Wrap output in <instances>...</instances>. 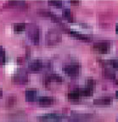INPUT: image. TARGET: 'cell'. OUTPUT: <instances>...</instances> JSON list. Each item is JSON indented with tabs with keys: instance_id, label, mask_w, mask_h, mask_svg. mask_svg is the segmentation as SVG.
Returning <instances> with one entry per match:
<instances>
[{
	"instance_id": "obj_1",
	"label": "cell",
	"mask_w": 118,
	"mask_h": 122,
	"mask_svg": "<svg viewBox=\"0 0 118 122\" xmlns=\"http://www.w3.org/2000/svg\"><path fill=\"white\" fill-rule=\"evenodd\" d=\"M61 39H62V36H61V33L59 30L57 29H50L48 31L47 35H46V43L48 45L53 46L56 45L59 42H60Z\"/></svg>"
},
{
	"instance_id": "obj_2",
	"label": "cell",
	"mask_w": 118,
	"mask_h": 122,
	"mask_svg": "<svg viewBox=\"0 0 118 122\" xmlns=\"http://www.w3.org/2000/svg\"><path fill=\"white\" fill-rule=\"evenodd\" d=\"M51 67V64L48 61H43V60H32L31 61L28 65V68L32 72H37L40 71L42 70H48Z\"/></svg>"
},
{
	"instance_id": "obj_3",
	"label": "cell",
	"mask_w": 118,
	"mask_h": 122,
	"mask_svg": "<svg viewBox=\"0 0 118 122\" xmlns=\"http://www.w3.org/2000/svg\"><path fill=\"white\" fill-rule=\"evenodd\" d=\"M37 120L38 122H60L62 116L56 113H48L39 115Z\"/></svg>"
},
{
	"instance_id": "obj_4",
	"label": "cell",
	"mask_w": 118,
	"mask_h": 122,
	"mask_svg": "<svg viewBox=\"0 0 118 122\" xmlns=\"http://www.w3.org/2000/svg\"><path fill=\"white\" fill-rule=\"evenodd\" d=\"M12 81L17 85H25L28 82V75L24 70H20L13 76Z\"/></svg>"
},
{
	"instance_id": "obj_5",
	"label": "cell",
	"mask_w": 118,
	"mask_h": 122,
	"mask_svg": "<svg viewBox=\"0 0 118 122\" xmlns=\"http://www.w3.org/2000/svg\"><path fill=\"white\" fill-rule=\"evenodd\" d=\"M93 116L90 114H78L72 113L70 115V122H89L93 120Z\"/></svg>"
},
{
	"instance_id": "obj_6",
	"label": "cell",
	"mask_w": 118,
	"mask_h": 122,
	"mask_svg": "<svg viewBox=\"0 0 118 122\" xmlns=\"http://www.w3.org/2000/svg\"><path fill=\"white\" fill-rule=\"evenodd\" d=\"M27 34L30 40L34 44L39 43V29L35 24H30L27 30Z\"/></svg>"
},
{
	"instance_id": "obj_7",
	"label": "cell",
	"mask_w": 118,
	"mask_h": 122,
	"mask_svg": "<svg viewBox=\"0 0 118 122\" xmlns=\"http://www.w3.org/2000/svg\"><path fill=\"white\" fill-rule=\"evenodd\" d=\"M63 71L69 76H76L80 71V66L78 64L76 63L68 64L63 67Z\"/></svg>"
},
{
	"instance_id": "obj_8",
	"label": "cell",
	"mask_w": 118,
	"mask_h": 122,
	"mask_svg": "<svg viewBox=\"0 0 118 122\" xmlns=\"http://www.w3.org/2000/svg\"><path fill=\"white\" fill-rule=\"evenodd\" d=\"M111 48V43L107 41H100L96 43L93 44V49L94 51L97 52L101 54H105L109 51Z\"/></svg>"
},
{
	"instance_id": "obj_9",
	"label": "cell",
	"mask_w": 118,
	"mask_h": 122,
	"mask_svg": "<svg viewBox=\"0 0 118 122\" xmlns=\"http://www.w3.org/2000/svg\"><path fill=\"white\" fill-rule=\"evenodd\" d=\"M51 81L55 82V83H59L60 84L61 82L63 81V79L59 75L57 74H51V75H48L45 79V83L46 85H49L51 83Z\"/></svg>"
},
{
	"instance_id": "obj_10",
	"label": "cell",
	"mask_w": 118,
	"mask_h": 122,
	"mask_svg": "<svg viewBox=\"0 0 118 122\" xmlns=\"http://www.w3.org/2000/svg\"><path fill=\"white\" fill-rule=\"evenodd\" d=\"M113 102L112 97H100V98H97L93 100V103L95 105H100V106H105V105H110Z\"/></svg>"
},
{
	"instance_id": "obj_11",
	"label": "cell",
	"mask_w": 118,
	"mask_h": 122,
	"mask_svg": "<svg viewBox=\"0 0 118 122\" xmlns=\"http://www.w3.org/2000/svg\"><path fill=\"white\" fill-rule=\"evenodd\" d=\"M69 34L70 35L73 37L76 38L78 40H82V41H85V42H88V41L91 40V37L88 36V35L82 34L81 32H78V31H75V30H68Z\"/></svg>"
},
{
	"instance_id": "obj_12",
	"label": "cell",
	"mask_w": 118,
	"mask_h": 122,
	"mask_svg": "<svg viewBox=\"0 0 118 122\" xmlns=\"http://www.w3.org/2000/svg\"><path fill=\"white\" fill-rule=\"evenodd\" d=\"M38 103H39V105L43 107L50 106L54 103V98L52 97H47V96L42 97L38 100Z\"/></svg>"
},
{
	"instance_id": "obj_13",
	"label": "cell",
	"mask_w": 118,
	"mask_h": 122,
	"mask_svg": "<svg viewBox=\"0 0 118 122\" xmlns=\"http://www.w3.org/2000/svg\"><path fill=\"white\" fill-rule=\"evenodd\" d=\"M26 100L27 102H34L37 97V91L34 89H29L26 91Z\"/></svg>"
},
{
	"instance_id": "obj_14",
	"label": "cell",
	"mask_w": 118,
	"mask_h": 122,
	"mask_svg": "<svg viewBox=\"0 0 118 122\" xmlns=\"http://www.w3.org/2000/svg\"><path fill=\"white\" fill-rule=\"evenodd\" d=\"M7 5L9 7L13 8H26L27 7V4L23 1H10L7 3Z\"/></svg>"
},
{
	"instance_id": "obj_15",
	"label": "cell",
	"mask_w": 118,
	"mask_h": 122,
	"mask_svg": "<svg viewBox=\"0 0 118 122\" xmlns=\"http://www.w3.org/2000/svg\"><path fill=\"white\" fill-rule=\"evenodd\" d=\"M78 92H79V94L80 96H82V97H90V96L93 95V89L89 87H85V88H81V89H77Z\"/></svg>"
},
{
	"instance_id": "obj_16",
	"label": "cell",
	"mask_w": 118,
	"mask_h": 122,
	"mask_svg": "<svg viewBox=\"0 0 118 122\" xmlns=\"http://www.w3.org/2000/svg\"><path fill=\"white\" fill-rule=\"evenodd\" d=\"M80 94H79V92H78L77 89L76 90H73L71 91L70 92H69L68 94V98L71 101H76L78 99L80 98Z\"/></svg>"
},
{
	"instance_id": "obj_17",
	"label": "cell",
	"mask_w": 118,
	"mask_h": 122,
	"mask_svg": "<svg viewBox=\"0 0 118 122\" xmlns=\"http://www.w3.org/2000/svg\"><path fill=\"white\" fill-rule=\"evenodd\" d=\"M63 17L65 18L66 20L70 21V22H73V15L71 14V11L69 9H64V10H63Z\"/></svg>"
},
{
	"instance_id": "obj_18",
	"label": "cell",
	"mask_w": 118,
	"mask_h": 122,
	"mask_svg": "<svg viewBox=\"0 0 118 122\" xmlns=\"http://www.w3.org/2000/svg\"><path fill=\"white\" fill-rule=\"evenodd\" d=\"M38 14L40 16H44V17H50L51 18L52 16L54 15V14L52 13L50 10H43V9H41V10H38Z\"/></svg>"
},
{
	"instance_id": "obj_19",
	"label": "cell",
	"mask_w": 118,
	"mask_h": 122,
	"mask_svg": "<svg viewBox=\"0 0 118 122\" xmlns=\"http://www.w3.org/2000/svg\"><path fill=\"white\" fill-rule=\"evenodd\" d=\"M26 29V24L25 23H17L14 25V30L16 32H21Z\"/></svg>"
},
{
	"instance_id": "obj_20",
	"label": "cell",
	"mask_w": 118,
	"mask_h": 122,
	"mask_svg": "<svg viewBox=\"0 0 118 122\" xmlns=\"http://www.w3.org/2000/svg\"><path fill=\"white\" fill-rule=\"evenodd\" d=\"M16 103V97L15 96H10L6 100V106L7 107H12Z\"/></svg>"
},
{
	"instance_id": "obj_21",
	"label": "cell",
	"mask_w": 118,
	"mask_h": 122,
	"mask_svg": "<svg viewBox=\"0 0 118 122\" xmlns=\"http://www.w3.org/2000/svg\"><path fill=\"white\" fill-rule=\"evenodd\" d=\"M6 61L5 57V51H4V48L2 46H0V65H4Z\"/></svg>"
},
{
	"instance_id": "obj_22",
	"label": "cell",
	"mask_w": 118,
	"mask_h": 122,
	"mask_svg": "<svg viewBox=\"0 0 118 122\" xmlns=\"http://www.w3.org/2000/svg\"><path fill=\"white\" fill-rule=\"evenodd\" d=\"M48 4L51 6H54V7H56V8H61L63 5L61 1H54V0H53V1H48Z\"/></svg>"
},
{
	"instance_id": "obj_23",
	"label": "cell",
	"mask_w": 118,
	"mask_h": 122,
	"mask_svg": "<svg viewBox=\"0 0 118 122\" xmlns=\"http://www.w3.org/2000/svg\"><path fill=\"white\" fill-rule=\"evenodd\" d=\"M105 77H107V78H109V79H114L115 77H116V76H115L114 73L111 72V71H105Z\"/></svg>"
},
{
	"instance_id": "obj_24",
	"label": "cell",
	"mask_w": 118,
	"mask_h": 122,
	"mask_svg": "<svg viewBox=\"0 0 118 122\" xmlns=\"http://www.w3.org/2000/svg\"><path fill=\"white\" fill-rule=\"evenodd\" d=\"M94 86H95V81H94L92 80V79L88 81V86H87V87H89V88H91V89H93V87Z\"/></svg>"
},
{
	"instance_id": "obj_25",
	"label": "cell",
	"mask_w": 118,
	"mask_h": 122,
	"mask_svg": "<svg viewBox=\"0 0 118 122\" xmlns=\"http://www.w3.org/2000/svg\"><path fill=\"white\" fill-rule=\"evenodd\" d=\"M112 66H113V68H115V69H116L118 71V59L117 60H114L112 62Z\"/></svg>"
},
{
	"instance_id": "obj_26",
	"label": "cell",
	"mask_w": 118,
	"mask_h": 122,
	"mask_svg": "<svg viewBox=\"0 0 118 122\" xmlns=\"http://www.w3.org/2000/svg\"><path fill=\"white\" fill-rule=\"evenodd\" d=\"M18 64H23L24 63V59H22V58H18Z\"/></svg>"
},
{
	"instance_id": "obj_27",
	"label": "cell",
	"mask_w": 118,
	"mask_h": 122,
	"mask_svg": "<svg viewBox=\"0 0 118 122\" xmlns=\"http://www.w3.org/2000/svg\"><path fill=\"white\" fill-rule=\"evenodd\" d=\"M70 4H74V5H76V4H79V2H78V1H74V0H72V1H70Z\"/></svg>"
},
{
	"instance_id": "obj_28",
	"label": "cell",
	"mask_w": 118,
	"mask_h": 122,
	"mask_svg": "<svg viewBox=\"0 0 118 122\" xmlns=\"http://www.w3.org/2000/svg\"><path fill=\"white\" fill-rule=\"evenodd\" d=\"M116 33H118V24L116 25Z\"/></svg>"
},
{
	"instance_id": "obj_29",
	"label": "cell",
	"mask_w": 118,
	"mask_h": 122,
	"mask_svg": "<svg viewBox=\"0 0 118 122\" xmlns=\"http://www.w3.org/2000/svg\"><path fill=\"white\" fill-rule=\"evenodd\" d=\"M2 96H3V91L2 90H0V98L2 97Z\"/></svg>"
},
{
	"instance_id": "obj_30",
	"label": "cell",
	"mask_w": 118,
	"mask_h": 122,
	"mask_svg": "<svg viewBox=\"0 0 118 122\" xmlns=\"http://www.w3.org/2000/svg\"><path fill=\"white\" fill-rule=\"evenodd\" d=\"M116 97L118 98V91H116Z\"/></svg>"
},
{
	"instance_id": "obj_31",
	"label": "cell",
	"mask_w": 118,
	"mask_h": 122,
	"mask_svg": "<svg viewBox=\"0 0 118 122\" xmlns=\"http://www.w3.org/2000/svg\"><path fill=\"white\" fill-rule=\"evenodd\" d=\"M116 122H118V119H117V120H116Z\"/></svg>"
}]
</instances>
